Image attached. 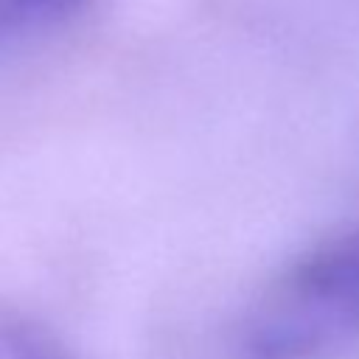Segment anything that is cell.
Here are the masks:
<instances>
[{"label": "cell", "instance_id": "6da1fadb", "mask_svg": "<svg viewBox=\"0 0 359 359\" xmlns=\"http://www.w3.org/2000/svg\"><path fill=\"white\" fill-rule=\"evenodd\" d=\"M236 342L244 359H323L359 342V227L314 244L266 280Z\"/></svg>", "mask_w": 359, "mask_h": 359}, {"label": "cell", "instance_id": "7a4b0ae2", "mask_svg": "<svg viewBox=\"0 0 359 359\" xmlns=\"http://www.w3.org/2000/svg\"><path fill=\"white\" fill-rule=\"evenodd\" d=\"M90 3L93 0H0V48L45 34Z\"/></svg>", "mask_w": 359, "mask_h": 359}, {"label": "cell", "instance_id": "3957f363", "mask_svg": "<svg viewBox=\"0 0 359 359\" xmlns=\"http://www.w3.org/2000/svg\"><path fill=\"white\" fill-rule=\"evenodd\" d=\"M0 359H67V353L39 328L0 317Z\"/></svg>", "mask_w": 359, "mask_h": 359}]
</instances>
